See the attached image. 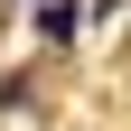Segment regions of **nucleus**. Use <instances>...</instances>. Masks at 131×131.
Masks as SVG:
<instances>
[{
  "label": "nucleus",
  "mask_w": 131,
  "mask_h": 131,
  "mask_svg": "<svg viewBox=\"0 0 131 131\" xmlns=\"http://www.w3.org/2000/svg\"><path fill=\"white\" fill-rule=\"evenodd\" d=\"M28 9H38V0H28Z\"/></svg>",
  "instance_id": "obj_2"
},
{
  "label": "nucleus",
  "mask_w": 131,
  "mask_h": 131,
  "mask_svg": "<svg viewBox=\"0 0 131 131\" xmlns=\"http://www.w3.org/2000/svg\"><path fill=\"white\" fill-rule=\"evenodd\" d=\"M75 28H84L75 0H38V38H47V47H75Z\"/></svg>",
  "instance_id": "obj_1"
}]
</instances>
